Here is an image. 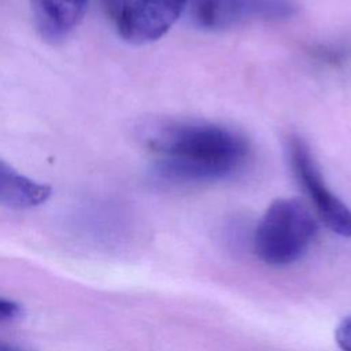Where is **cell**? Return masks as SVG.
<instances>
[{
  "instance_id": "8992f818",
  "label": "cell",
  "mask_w": 351,
  "mask_h": 351,
  "mask_svg": "<svg viewBox=\"0 0 351 351\" xmlns=\"http://www.w3.org/2000/svg\"><path fill=\"white\" fill-rule=\"evenodd\" d=\"M89 0H32L33 22L40 36L58 44L67 38L85 14Z\"/></svg>"
},
{
  "instance_id": "8fae6325",
  "label": "cell",
  "mask_w": 351,
  "mask_h": 351,
  "mask_svg": "<svg viewBox=\"0 0 351 351\" xmlns=\"http://www.w3.org/2000/svg\"><path fill=\"white\" fill-rule=\"evenodd\" d=\"M0 351H25L14 344H10V343H5V341H1L0 340Z\"/></svg>"
},
{
  "instance_id": "52a82bcc",
  "label": "cell",
  "mask_w": 351,
  "mask_h": 351,
  "mask_svg": "<svg viewBox=\"0 0 351 351\" xmlns=\"http://www.w3.org/2000/svg\"><path fill=\"white\" fill-rule=\"evenodd\" d=\"M52 193L47 184L30 180L0 162V206L8 208H32L45 203Z\"/></svg>"
},
{
  "instance_id": "5b68a950",
  "label": "cell",
  "mask_w": 351,
  "mask_h": 351,
  "mask_svg": "<svg viewBox=\"0 0 351 351\" xmlns=\"http://www.w3.org/2000/svg\"><path fill=\"white\" fill-rule=\"evenodd\" d=\"M195 21L207 29H221L245 18H284L292 14L288 0H193Z\"/></svg>"
},
{
  "instance_id": "9c48e42d",
  "label": "cell",
  "mask_w": 351,
  "mask_h": 351,
  "mask_svg": "<svg viewBox=\"0 0 351 351\" xmlns=\"http://www.w3.org/2000/svg\"><path fill=\"white\" fill-rule=\"evenodd\" d=\"M21 313H22V308L16 302L11 299L0 298V322L12 321L16 317H19Z\"/></svg>"
},
{
  "instance_id": "7a4b0ae2",
  "label": "cell",
  "mask_w": 351,
  "mask_h": 351,
  "mask_svg": "<svg viewBox=\"0 0 351 351\" xmlns=\"http://www.w3.org/2000/svg\"><path fill=\"white\" fill-rule=\"evenodd\" d=\"M317 230V221L302 200L277 199L267 207L256 226L255 254L271 266L293 263L307 252Z\"/></svg>"
},
{
  "instance_id": "30bf717a",
  "label": "cell",
  "mask_w": 351,
  "mask_h": 351,
  "mask_svg": "<svg viewBox=\"0 0 351 351\" xmlns=\"http://www.w3.org/2000/svg\"><path fill=\"white\" fill-rule=\"evenodd\" d=\"M104 3V7L107 8L108 14L117 19L119 12H121V8H122V4H123V0H103Z\"/></svg>"
},
{
  "instance_id": "ba28073f",
  "label": "cell",
  "mask_w": 351,
  "mask_h": 351,
  "mask_svg": "<svg viewBox=\"0 0 351 351\" xmlns=\"http://www.w3.org/2000/svg\"><path fill=\"white\" fill-rule=\"evenodd\" d=\"M335 340L343 351H351V315L340 321L335 330Z\"/></svg>"
},
{
  "instance_id": "6da1fadb",
  "label": "cell",
  "mask_w": 351,
  "mask_h": 351,
  "mask_svg": "<svg viewBox=\"0 0 351 351\" xmlns=\"http://www.w3.org/2000/svg\"><path fill=\"white\" fill-rule=\"evenodd\" d=\"M158 155V173L171 181H213L240 170L250 154L239 133L204 122L170 123L148 138Z\"/></svg>"
},
{
  "instance_id": "277c9868",
  "label": "cell",
  "mask_w": 351,
  "mask_h": 351,
  "mask_svg": "<svg viewBox=\"0 0 351 351\" xmlns=\"http://www.w3.org/2000/svg\"><path fill=\"white\" fill-rule=\"evenodd\" d=\"M189 0H123L115 19L118 32L132 44L160 38L174 25Z\"/></svg>"
},
{
  "instance_id": "3957f363",
  "label": "cell",
  "mask_w": 351,
  "mask_h": 351,
  "mask_svg": "<svg viewBox=\"0 0 351 351\" xmlns=\"http://www.w3.org/2000/svg\"><path fill=\"white\" fill-rule=\"evenodd\" d=\"M293 173L311 199L321 221L335 233L351 237V210L329 191L306 143L293 136L288 143Z\"/></svg>"
}]
</instances>
